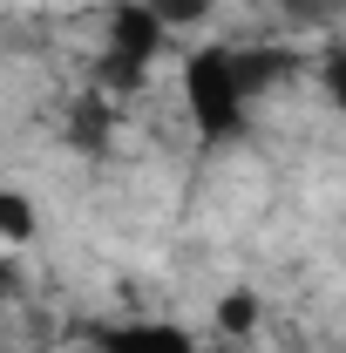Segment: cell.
Returning <instances> with one entry per match:
<instances>
[{
    "label": "cell",
    "instance_id": "obj_1",
    "mask_svg": "<svg viewBox=\"0 0 346 353\" xmlns=\"http://www.w3.org/2000/svg\"><path fill=\"white\" fill-rule=\"evenodd\" d=\"M183 95H190V116L204 136H231L245 123V95L231 75V48H197L183 61Z\"/></svg>",
    "mask_w": 346,
    "mask_h": 353
},
{
    "label": "cell",
    "instance_id": "obj_2",
    "mask_svg": "<svg viewBox=\"0 0 346 353\" xmlns=\"http://www.w3.org/2000/svg\"><path fill=\"white\" fill-rule=\"evenodd\" d=\"M109 48L130 54V61H150V54L163 48V21H156L150 7H116V14H109Z\"/></svg>",
    "mask_w": 346,
    "mask_h": 353
},
{
    "label": "cell",
    "instance_id": "obj_3",
    "mask_svg": "<svg viewBox=\"0 0 346 353\" xmlns=\"http://www.w3.org/2000/svg\"><path fill=\"white\" fill-rule=\"evenodd\" d=\"M109 353H197L183 340V326H156V319H143V326H123V333H109L102 340Z\"/></svg>",
    "mask_w": 346,
    "mask_h": 353
},
{
    "label": "cell",
    "instance_id": "obj_4",
    "mask_svg": "<svg viewBox=\"0 0 346 353\" xmlns=\"http://www.w3.org/2000/svg\"><path fill=\"white\" fill-rule=\"evenodd\" d=\"M68 136L82 143V150H102L109 143V109L88 95V102H75V116H68Z\"/></svg>",
    "mask_w": 346,
    "mask_h": 353
},
{
    "label": "cell",
    "instance_id": "obj_5",
    "mask_svg": "<svg viewBox=\"0 0 346 353\" xmlns=\"http://www.w3.org/2000/svg\"><path fill=\"white\" fill-rule=\"evenodd\" d=\"M0 238H14V245L34 238V204H28L21 190H0Z\"/></svg>",
    "mask_w": 346,
    "mask_h": 353
},
{
    "label": "cell",
    "instance_id": "obj_6",
    "mask_svg": "<svg viewBox=\"0 0 346 353\" xmlns=\"http://www.w3.org/2000/svg\"><path fill=\"white\" fill-rule=\"evenodd\" d=\"M217 326H224L231 340H245V333L258 326V299H252V292H231V299H217Z\"/></svg>",
    "mask_w": 346,
    "mask_h": 353
},
{
    "label": "cell",
    "instance_id": "obj_7",
    "mask_svg": "<svg viewBox=\"0 0 346 353\" xmlns=\"http://www.w3.org/2000/svg\"><path fill=\"white\" fill-rule=\"evenodd\" d=\"M136 82H143V61H130V54L109 48L102 54V88H136Z\"/></svg>",
    "mask_w": 346,
    "mask_h": 353
},
{
    "label": "cell",
    "instance_id": "obj_8",
    "mask_svg": "<svg viewBox=\"0 0 346 353\" xmlns=\"http://www.w3.org/2000/svg\"><path fill=\"white\" fill-rule=\"evenodd\" d=\"M150 14H156V21H204L211 0H150Z\"/></svg>",
    "mask_w": 346,
    "mask_h": 353
},
{
    "label": "cell",
    "instance_id": "obj_9",
    "mask_svg": "<svg viewBox=\"0 0 346 353\" xmlns=\"http://www.w3.org/2000/svg\"><path fill=\"white\" fill-rule=\"evenodd\" d=\"M0 292H7V265H0Z\"/></svg>",
    "mask_w": 346,
    "mask_h": 353
}]
</instances>
